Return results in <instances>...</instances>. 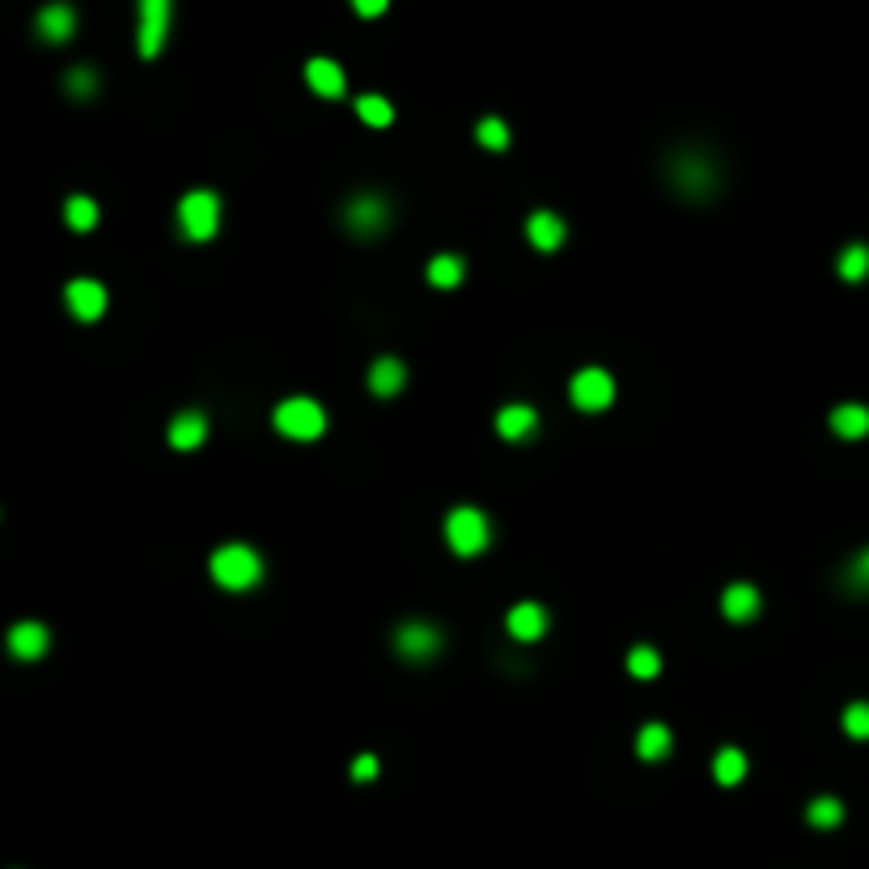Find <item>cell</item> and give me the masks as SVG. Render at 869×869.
Masks as SVG:
<instances>
[{
  "instance_id": "obj_34",
  "label": "cell",
  "mask_w": 869,
  "mask_h": 869,
  "mask_svg": "<svg viewBox=\"0 0 869 869\" xmlns=\"http://www.w3.org/2000/svg\"><path fill=\"white\" fill-rule=\"evenodd\" d=\"M390 0H352V9H357L361 17H382Z\"/></svg>"
},
{
  "instance_id": "obj_24",
  "label": "cell",
  "mask_w": 869,
  "mask_h": 869,
  "mask_svg": "<svg viewBox=\"0 0 869 869\" xmlns=\"http://www.w3.org/2000/svg\"><path fill=\"white\" fill-rule=\"evenodd\" d=\"M429 280H433L437 289H454L458 280H463V259H458V255H437L429 263Z\"/></svg>"
},
{
  "instance_id": "obj_1",
  "label": "cell",
  "mask_w": 869,
  "mask_h": 869,
  "mask_svg": "<svg viewBox=\"0 0 869 869\" xmlns=\"http://www.w3.org/2000/svg\"><path fill=\"white\" fill-rule=\"evenodd\" d=\"M212 577H217V585H225V590H251V585L263 577V560L255 547L246 543H225L212 552Z\"/></svg>"
},
{
  "instance_id": "obj_18",
  "label": "cell",
  "mask_w": 869,
  "mask_h": 869,
  "mask_svg": "<svg viewBox=\"0 0 869 869\" xmlns=\"http://www.w3.org/2000/svg\"><path fill=\"white\" fill-rule=\"evenodd\" d=\"M9 649H13V658H22V662H34V658H43L47 653V628L43 624H17L13 632H9Z\"/></svg>"
},
{
  "instance_id": "obj_27",
  "label": "cell",
  "mask_w": 869,
  "mask_h": 869,
  "mask_svg": "<svg viewBox=\"0 0 869 869\" xmlns=\"http://www.w3.org/2000/svg\"><path fill=\"white\" fill-rule=\"evenodd\" d=\"M475 140H480L484 149H492V153H501V149H509V128L501 119H480V128H475Z\"/></svg>"
},
{
  "instance_id": "obj_2",
  "label": "cell",
  "mask_w": 869,
  "mask_h": 869,
  "mask_svg": "<svg viewBox=\"0 0 869 869\" xmlns=\"http://www.w3.org/2000/svg\"><path fill=\"white\" fill-rule=\"evenodd\" d=\"M488 518L475 505H458L450 518H446V539H450V547L458 556H480L484 547H488Z\"/></svg>"
},
{
  "instance_id": "obj_11",
  "label": "cell",
  "mask_w": 869,
  "mask_h": 869,
  "mask_svg": "<svg viewBox=\"0 0 869 869\" xmlns=\"http://www.w3.org/2000/svg\"><path fill=\"white\" fill-rule=\"evenodd\" d=\"M535 429H539V412L530 403H509L505 412L496 416V433L505 441H526V437H535Z\"/></svg>"
},
{
  "instance_id": "obj_9",
  "label": "cell",
  "mask_w": 869,
  "mask_h": 869,
  "mask_svg": "<svg viewBox=\"0 0 869 869\" xmlns=\"http://www.w3.org/2000/svg\"><path fill=\"white\" fill-rule=\"evenodd\" d=\"M395 649L407 662H429L441 653V632L433 624H403L395 636Z\"/></svg>"
},
{
  "instance_id": "obj_33",
  "label": "cell",
  "mask_w": 869,
  "mask_h": 869,
  "mask_svg": "<svg viewBox=\"0 0 869 869\" xmlns=\"http://www.w3.org/2000/svg\"><path fill=\"white\" fill-rule=\"evenodd\" d=\"M378 776V759L374 755H361L357 764H352V780H374Z\"/></svg>"
},
{
  "instance_id": "obj_7",
  "label": "cell",
  "mask_w": 869,
  "mask_h": 869,
  "mask_svg": "<svg viewBox=\"0 0 869 869\" xmlns=\"http://www.w3.org/2000/svg\"><path fill=\"white\" fill-rule=\"evenodd\" d=\"M569 395H573V403L581 407V412H602V407L615 403V378L607 374V369L590 365V369H581V374L573 378Z\"/></svg>"
},
{
  "instance_id": "obj_4",
  "label": "cell",
  "mask_w": 869,
  "mask_h": 869,
  "mask_svg": "<svg viewBox=\"0 0 869 869\" xmlns=\"http://www.w3.org/2000/svg\"><path fill=\"white\" fill-rule=\"evenodd\" d=\"M276 429L285 433V437H293V441H314V437H323V429H327V416H323V407H318L314 399H285L276 407Z\"/></svg>"
},
{
  "instance_id": "obj_17",
  "label": "cell",
  "mask_w": 869,
  "mask_h": 869,
  "mask_svg": "<svg viewBox=\"0 0 869 869\" xmlns=\"http://www.w3.org/2000/svg\"><path fill=\"white\" fill-rule=\"evenodd\" d=\"M831 429L844 441H861L869 437V407L865 403H840L836 412H831Z\"/></svg>"
},
{
  "instance_id": "obj_8",
  "label": "cell",
  "mask_w": 869,
  "mask_h": 869,
  "mask_svg": "<svg viewBox=\"0 0 869 869\" xmlns=\"http://www.w3.org/2000/svg\"><path fill=\"white\" fill-rule=\"evenodd\" d=\"M386 200L382 195H357L348 208H344V221H348V229L352 234H361V238H369V234H382L386 229Z\"/></svg>"
},
{
  "instance_id": "obj_20",
  "label": "cell",
  "mask_w": 869,
  "mask_h": 869,
  "mask_svg": "<svg viewBox=\"0 0 869 869\" xmlns=\"http://www.w3.org/2000/svg\"><path fill=\"white\" fill-rule=\"evenodd\" d=\"M403 382H407V369H403L395 357H382V361H374V369H369V390H374V395H382V399L399 395Z\"/></svg>"
},
{
  "instance_id": "obj_28",
  "label": "cell",
  "mask_w": 869,
  "mask_h": 869,
  "mask_svg": "<svg viewBox=\"0 0 869 869\" xmlns=\"http://www.w3.org/2000/svg\"><path fill=\"white\" fill-rule=\"evenodd\" d=\"M840 276L844 280H865L869 276V246H848V251L840 255Z\"/></svg>"
},
{
  "instance_id": "obj_14",
  "label": "cell",
  "mask_w": 869,
  "mask_h": 869,
  "mask_svg": "<svg viewBox=\"0 0 869 869\" xmlns=\"http://www.w3.org/2000/svg\"><path fill=\"white\" fill-rule=\"evenodd\" d=\"M34 26H39V34L47 43H68L77 30V13H73V5H47Z\"/></svg>"
},
{
  "instance_id": "obj_16",
  "label": "cell",
  "mask_w": 869,
  "mask_h": 869,
  "mask_svg": "<svg viewBox=\"0 0 869 869\" xmlns=\"http://www.w3.org/2000/svg\"><path fill=\"white\" fill-rule=\"evenodd\" d=\"M721 611L730 615L734 624H747V619L759 615V590H755V585H747V581L730 585V590L721 594Z\"/></svg>"
},
{
  "instance_id": "obj_31",
  "label": "cell",
  "mask_w": 869,
  "mask_h": 869,
  "mask_svg": "<svg viewBox=\"0 0 869 869\" xmlns=\"http://www.w3.org/2000/svg\"><path fill=\"white\" fill-rule=\"evenodd\" d=\"M844 730H848V738L869 742V704H865V700L844 708Z\"/></svg>"
},
{
  "instance_id": "obj_3",
  "label": "cell",
  "mask_w": 869,
  "mask_h": 869,
  "mask_svg": "<svg viewBox=\"0 0 869 869\" xmlns=\"http://www.w3.org/2000/svg\"><path fill=\"white\" fill-rule=\"evenodd\" d=\"M179 225L191 242H208L221 225V200L212 191H187L179 204Z\"/></svg>"
},
{
  "instance_id": "obj_21",
  "label": "cell",
  "mask_w": 869,
  "mask_h": 869,
  "mask_svg": "<svg viewBox=\"0 0 869 869\" xmlns=\"http://www.w3.org/2000/svg\"><path fill=\"white\" fill-rule=\"evenodd\" d=\"M636 755L641 759H666L670 755V730L666 725H658V721L645 725V730L636 734Z\"/></svg>"
},
{
  "instance_id": "obj_22",
  "label": "cell",
  "mask_w": 869,
  "mask_h": 869,
  "mask_svg": "<svg viewBox=\"0 0 869 869\" xmlns=\"http://www.w3.org/2000/svg\"><path fill=\"white\" fill-rule=\"evenodd\" d=\"M713 776L721 780V785H738V780L747 776V755H742L738 747H721L717 759H713Z\"/></svg>"
},
{
  "instance_id": "obj_29",
  "label": "cell",
  "mask_w": 869,
  "mask_h": 869,
  "mask_svg": "<svg viewBox=\"0 0 869 869\" xmlns=\"http://www.w3.org/2000/svg\"><path fill=\"white\" fill-rule=\"evenodd\" d=\"M628 670L636 679H658V670H662V658L653 653L649 645H636L632 653H628Z\"/></svg>"
},
{
  "instance_id": "obj_5",
  "label": "cell",
  "mask_w": 869,
  "mask_h": 869,
  "mask_svg": "<svg viewBox=\"0 0 869 869\" xmlns=\"http://www.w3.org/2000/svg\"><path fill=\"white\" fill-rule=\"evenodd\" d=\"M170 9L174 0H140V13H136V47L140 56L153 60L162 51L166 34H170Z\"/></svg>"
},
{
  "instance_id": "obj_19",
  "label": "cell",
  "mask_w": 869,
  "mask_h": 869,
  "mask_svg": "<svg viewBox=\"0 0 869 869\" xmlns=\"http://www.w3.org/2000/svg\"><path fill=\"white\" fill-rule=\"evenodd\" d=\"M526 238H530V246H539V251H556L564 242V221L556 212H535V217L526 221Z\"/></svg>"
},
{
  "instance_id": "obj_32",
  "label": "cell",
  "mask_w": 869,
  "mask_h": 869,
  "mask_svg": "<svg viewBox=\"0 0 869 869\" xmlns=\"http://www.w3.org/2000/svg\"><path fill=\"white\" fill-rule=\"evenodd\" d=\"M848 585H853V590H861V594H869V547L865 552L848 564Z\"/></svg>"
},
{
  "instance_id": "obj_12",
  "label": "cell",
  "mask_w": 869,
  "mask_h": 869,
  "mask_svg": "<svg viewBox=\"0 0 869 869\" xmlns=\"http://www.w3.org/2000/svg\"><path fill=\"white\" fill-rule=\"evenodd\" d=\"M505 624H509L513 641H539V636L547 632V611L539 607V602H518Z\"/></svg>"
},
{
  "instance_id": "obj_30",
  "label": "cell",
  "mask_w": 869,
  "mask_h": 869,
  "mask_svg": "<svg viewBox=\"0 0 869 869\" xmlns=\"http://www.w3.org/2000/svg\"><path fill=\"white\" fill-rule=\"evenodd\" d=\"M64 90L73 94V98H81V102H85V98H94V90H98V73H94V68H73V73L64 77Z\"/></svg>"
},
{
  "instance_id": "obj_13",
  "label": "cell",
  "mask_w": 869,
  "mask_h": 869,
  "mask_svg": "<svg viewBox=\"0 0 869 869\" xmlns=\"http://www.w3.org/2000/svg\"><path fill=\"white\" fill-rule=\"evenodd\" d=\"M306 81H310V90L318 94V98H340L344 94V68L335 64V60H310L306 64Z\"/></svg>"
},
{
  "instance_id": "obj_15",
  "label": "cell",
  "mask_w": 869,
  "mask_h": 869,
  "mask_svg": "<svg viewBox=\"0 0 869 869\" xmlns=\"http://www.w3.org/2000/svg\"><path fill=\"white\" fill-rule=\"evenodd\" d=\"M204 437H208L204 412H179L170 420V446L174 450H195V446H204Z\"/></svg>"
},
{
  "instance_id": "obj_23",
  "label": "cell",
  "mask_w": 869,
  "mask_h": 869,
  "mask_svg": "<svg viewBox=\"0 0 869 869\" xmlns=\"http://www.w3.org/2000/svg\"><path fill=\"white\" fill-rule=\"evenodd\" d=\"M64 221L77 229V234H90V229L98 225V204L90 200V195H73V200L64 204Z\"/></svg>"
},
{
  "instance_id": "obj_25",
  "label": "cell",
  "mask_w": 869,
  "mask_h": 869,
  "mask_svg": "<svg viewBox=\"0 0 869 869\" xmlns=\"http://www.w3.org/2000/svg\"><path fill=\"white\" fill-rule=\"evenodd\" d=\"M357 115L369 123V128H386V123L395 119V111H390V102H386V98H378V94H365V98H357Z\"/></svg>"
},
{
  "instance_id": "obj_6",
  "label": "cell",
  "mask_w": 869,
  "mask_h": 869,
  "mask_svg": "<svg viewBox=\"0 0 869 869\" xmlns=\"http://www.w3.org/2000/svg\"><path fill=\"white\" fill-rule=\"evenodd\" d=\"M670 179H675V187L687 195V200H704V195H713V187H717V170H713L708 157L679 153V162L670 166Z\"/></svg>"
},
{
  "instance_id": "obj_10",
  "label": "cell",
  "mask_w": 869,
  "mask_h": 869,
  "mask_svg": "<svg viewBox=\"0 0 869 869\" xmlns=\"http://www.w3.org/2000/svg\"><path fill=\"white\" fill-rule=\"evenodd\" d=\"M64 301L81 323H94V318H102V310H106V289L98 285V280H73V285L64 289Z\"/></svg>"
},
{
  "instance_id": "obj_26",
  "label": "cell",
  "mask_w": 869,
  "mask_h": 869,
  "mask_svg": "<svg viewBox=\"0 0 869 869\" xmlns=\"http://www.w3.org/2000/svg\"><path fill=\"white\" fill-rule=\"evenodd\" d=\"M806 819H810V827H836L844 819V806L836 802V797H814L810 810H806Z\"/></svg>"
}]
</instances>
